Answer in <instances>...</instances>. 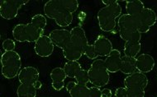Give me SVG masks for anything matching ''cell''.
I'll use <instances>...</instances> for the list:
<instances>
[{"instance_id":"obj_1","label":"cell","mask_w":157,"mask_h":97,"mask_svg":"<svg viewBox=\"0 0 157 97\" xmlns=\"http://www.w3.org/2000/svg\"><path fill=\"white\" fill-rule=\"evenodd\" d=\"M122 7L118 2L113 5L105 6L98 13V26L104 32H111L116 27L117 18L121 16Z\"/></svg>"},{"instance_id":"obj_2","label":"cell","mask_w":157,"mask_h":97,"mask_svg":"<svg viewBox=\"0 0 157 97\" xmlns=\"http://www.w3.org/2000/svg\"><path fill=\"white\" fill-rule=\"evenodd\" d=\"M2 74L6 79L17 77L22 67L21 56L16 51H5L1 57Z\"/></svg>"},{"instance_id":"obj_3","label":"cell","mask_w":157,"mask_h":97,"mask_svg":"<svg viewBox=\"0 0 157 97\" xmlns=\"http://www.w3.org/2000/svg\"><path fill=\"white\" fill-rule=\"evenodd\" d=\"M71 43L80 48L83 54L90 59H97L98 56L94 45H90L85 31L80 26L75 27L71 31Z\"/></svg>"},{"instance_id":"obj_4","label":"cell","mask_w":157,"mask_h":97,"mask_svg":"<svg viewBox=\"0 0 157 97\" xmlns=\"http://www.w3.org/2000/svg\"><path fill=\"white\" fill-rule=\"evenodd\" d=\"M13 36L18 42H36L44 35V30L34 27L32 23L17 24L13 29Z\"/></svg>"},{"instance_id":"obj_5","label":"cell","mask_w":157,"mask_h":97,"mask_svg":"<svg viewBox=\"0 0 157 97\" xmlns=\"http://www.w3.org/2000/svg\"><path fill=\"white\" fill-rule=\"evenodd\" d=\"M90 82L97 87H103L108 85L110 79L109 71L107 70L105 63L103 59H95L88 70Z\"/></svg>"},{"instance_id":"obj_6","label":"cell","mask_w":157,"mask_h":97,"mask_svg":"<svg viewBox=\"0 0 157 97\" xmlns=\"http://www.w3.org/2000/svg\"><path fill=\"white\" fill-rule=\"evenodd\" d=\"M27 3V0H2L0 2V15L5 20L14 19L20 8Z\"/></svg>"},{"instance_id":"obj_7","label":"cell","mask_w":157,"mask_h":97,"mask_svg":"<svg viewBox=\"0 0 157 97\" xmlns=\"http://www.w3.org/2000/svg\"><path fill=\"white\" fill-rule=\"evenodd\" d=\"M117 26L119 29H127V30H136L141 34L147 33L151 28L146 27L141 23V20L137 16H132L129 14H123L120 16L117 21Z\"/></svg>"},{"instance_id":"obj_8","label":"cell","mask_w":157,"mask_h":97,"mask_svg":"<svg viewBox=\"0 0 157 97\" xmlns=\"http://www.w3.org/2000/svg\"><path fill=\"white\" fill-rule=\"evenodd\" d=\"M148 85V78L145 73L136 72L128 75L124 79V86L128 91L136 89L145 90Z\"/></svg>"},{"instance_id":"obj_9","label":"cell","mask_w":157,"mask_h":97,"mask_svg":"<svg viewBox=\"0 0 157 97\" xmlns=\"http://www.w3.org/2000/svg\"><path fill=\"white\" fill-rule=\"evenodd\" d=\"M55 45L48 35H42L35 42L34 50L41 58H48L53 54Z\"/></svg>"},{"instance_id":"obj_10","label":"cell","mask_w":157,"mask_h":97,"mask_svg":"<svg viewBox=\"0 0 157 97\" xmlns=\"http://www.w3.org/2000/svg\"><path fill=\"white\" fill-rule=\"evenodd\" d=\"M49 37L51 38L55 46H56L61 49H64L71 43V31L65 30V29H60V30L56 29L50 33Z\"/></svg>"},{"instance_id":"obj_11","label":"cell","mask_w":157,"mask_h":97,"mask_svg":"<svg viewBox=\"0 0 157 97\" xmlns=\"http://www.w3.org/2000/svg\"><path fill=\"white\" fill-rule=\"evenodd\" d=\"M105 66L109 73H114L120 71L121 63H122V55L118 49L113 48L109 56L106 57Z\"/></svg>"},{"instance_id":"obj_12","label":"cell","mask_w":157,"mask_h":97,"mask_svg":"<svg viewBox=\"0 0 157 97\" xmlns=\"http://www.w3.org/2000/svg\"><path fill=\"white\" fill-rule=\"evenodd\" d=\"M94 46L98 56L99 57H108L113 49L111 41L103 35L98 36L94 43Z\"/></svg>"},{"instance_id":"obj_13","label":"cell","mask_w":157,"mask_h":97,"mask_svg":"<svg viewBox=\"0 0 157 97\" xmlns=\"http://www.w3.org/2000/svg\"><path fill=\"white\" fill-rule=\"evenodd\" d=\"M40 73L35 67H25L20 71L18 74V81L20 83L34 84L39 80Z\"/></svg>"},{"instance_id":"obj_14","label":"cell","mask_w":157,"mask_h":97,"mask_svg":"<svg viewBox=\"0 0 157 97\" xmlns=\"http://www.w3.org/2000/svg\"><path fill=\"white\" fill-rule=\"evenodd\" d=\"M51 78H52V86L53 89L56 92H60L65 87V80L67 77L64 68L60 67H55L51 72Z\"/></svg>"},{"instance_id":"obj_15","label":"cell","mask_w":157,"mask_h":97,"mask_svg":"<svg viewBox=\"0 0 157 97\" xmlns=\"http://www.w3.org/2000/svg\"><path fill=\"white\" fill-rule=\"evenodd\" d=\"M64 11L65 9L60 4V0H50L44 5L45 15L50 19L56 20Z\"/></svg>"},{"instance_id":"obj_16","label":"cell","mask_w":157,"mask_h":97,"mask_svg":"<svg viewBox=\"0 0 157 97\" xmlns=\"http://www.w3.org/2000/svg\"><path fill=\"white\" fill-rule=\"evenodd\" d=\"M136 59V67L140 73H147L153 70L155 67L154 58L149 54H142Z\"/></svg>"},{"instance_id":"obj_17","label":"cell","mask_w":157,"mask_h":97,"mask_svg":"<svg viewBox=\"0 0 157 97\" xmlns=\"http://www.w3.org/2000/svg\"><path fill=\"white\" fill-rule=\"evenodd\" d=\"M138 17L141 20V23L149 28L155 26L157 22L156 13L154 10H152L151 8H145V9L138 16Z\"/></svg>"},{"instance_id":"obj_18","label":"cell","mask_w":157,"mask_h":97,"mask_svg":"<svg viewBox=\"0 0 157 97\" xmlns=\"http://www.w3.org/2000/svg\"><path fill=\"white\" fill-rule=\"evenodd\" d=\"M83 54L81 49L71 42L63 49V55L68 61H78L81 59Z\"/></svg>"},{"instance_id":"obj_19","label":"cell","mask_w":157,"mask_h":97,"mask_svg":"<svg viewBox=\"0 0 157 97\" xmlns=\"http://www.w3.org/2000/svg\"><path fill=\"white\" fill-rule=\"evenodd\" d=\"M120 71L127 75H131L132 73L138 72L137 67H136V59L125 56V55L122 57V63H121Z\"/></svg>"},{"instance_id":"obj_20","label":"cell","mask_w":157,"mask_h":97,"mask_svg":"<svg viewBox=\"0 0 157 97\" xmlns=\"http://www.w3.org/2000/svg\"><path fill=\"white\" fill-rule=\"evenodd\" d=\"M145 9L144 3L140 0H132L126 2V10L127 14L132 16H137Z\"/></svg>"},{"instance_id":"obj_21","label":"cell","mask_w":157,"mask_h":97,"mask_svg":"<svg viewBox=\"0 0 157 97\" xmlns=\"http://www.w3.org/2000/svg\"><path fill=\"white\" fill-rule=\"evenodd\" d=\"M141 44L140 41H127L124 45V55L131 58H136L140 53Z\"/></svg>"},{"instance_id":"obj_22","label":"cell","mask_w":157,"mask_h":97,"mask_svg":"<svg viewBox=\"0 0 157 97\" xmlns=\"http://www.w3.org/2000/svg\"><path fill=\"white\" fill-rule=\"evenodd\" d=\"M36 91L34 84L21 83L17 90V97H36Z\"/></svg>"},{"instance_id":"obj_23","label":"cell","mask_w":157,"mask_h":97,"mask_svg":"<svg viewBox=\"0 0 157 97\" xmlns=\"http://www.w3.org/2000/svg\"><path fill=\"white\" fill-rule=\"evenodd\" d=\"M64 70L68 77L75 78L78 73L83 69L80 63L78 61H68L64 65Z\"/></svg>"},{"instance_id":"obj_24","label":"cell","mask_w":157,"mask_h":97,"mask_svg":"<svg viewBox=\"0 0 157 97\" xmlns=\"http://www.w3.org/2000/svg\"><path fill=\"white\" fill-rule=\"evenodd\" d=\"M120 37L126 42L127 41H140L141 39V34L136 30H127L119 29Z\"/></svg>"},{"instance_id":"obj_25","label":"cell","mask_w":157,"mask_h":97,"mask_svg":"<svg viewBox=\"0 0 157 97\" xmlns=\"http://www.w3.org/2000/svg\"><path fill=\"white\" fill-rule=\"evenodd\" d=\"M69 93L71 97H90V87L75 82Z\"/></svg>"},{"instance_id":"obj_26","label":"cell","mask_w":157,"mask_h":97,"mask_svg":"<svg viewBox=\"0 0 157 97\" xmlns=\"http://www.w3.org/2000/svg\"><path fill=\"white\" fill-rule=\"evenodd\" d=\"M55 21L59 27L62 28L67 27L73 22V13L65 10Z\"/></svg>"},{"instance_id":"obj_27","label":"cell","mask_w":157,"mask_h":97,"mask_svg":"<svg viewBox=\"0 0 157 97\" xmlns=\"http://www.w3.org/2000/svg\"><path fill=\"white\" fill-rule=\"evenodd\" d=\"M31 23L34 27H37V28L41 29V30H44L45 27H46V24H47V21H46V16H44V15H42V14H36V15L32 17Z\"/></svg>"},{"instance_id":"obj_28","label":"cell","mask_w":157,"mask_h":97,"mask_svg":"<svg viewBox=\"0 0 157 97\" xmlns=\"http://www.w3.org/2000/svg\"><path fill=\"white\" fill-rule=\"evenodd\" d=\"M60 4L66 11L74 13L78 8V3L76 0H60Z\"/></svg>"},{"instance_id":"obj_29","label":"cell","mask_w":157,"mask_h":97,"mask_svg":"<svg viewBox=\"0 0 157 97\" xmlns=\"http://www.w3.org/2000/svg\"><path fill=\"white\" fill-rule=\"evenodd\" d=\"M76 82L78 84H82V85H87L90 82V77H89V73L88 70L85 69H82L78 74L75 77Z\"/></svg>"},{"instance_id":"obj_30","label":"cell","mask_w":157,"mask_h":97,"mask_svg":"<svg viewBox=\"0 0 157 97\" xmlns=\"http://www.w3.org/2000/svg\"><path fill=\"white\" fill-rule=\"evenodd\" d=\"M3 48L5 51H14L16 44L12 39H6L3 41Z\"/></svg>"},{"instance_id":"obj_31","label":"cell","mask_w":157,"mask_h":97,"mask_svg":"<svg viewBox=\"0 0 157 97\" xmlns=\"http://www.w3.org/2000/svg\"><path fill=\"white\" fill-rule=\"evenodd\" d=\"M115 97H132V95L126 87H118L115 91Z\"/></svg>"},{"instance_id":"obj_32","label":"cell","mask_w":157,"mask_h":97,"mask_svg":"<svg viewBox=\"0 0 157 97\" xmlns=\"http://www.w3.org/2000/svg\"><path fill=\"white\" fill-rule=\"evenodd\" d=\"M90 97H102V90L97 86L90 87Z\"/></svg>"},{"instance_id":"obj_33","label":"cell","mask_w":157,"mask_h":97,"mask_svg":"<svg viewBox=\"0 0 157 97\" xmlns=\"http://www.w3.org/2000/svg\"><path fill=\"white\" fill-rule=\"evenodd\" d=\"M132 97H145V90L136 89L129 91Z\"/></svg>"},{"instance_id":"obj_34","label":"cell","mask_w":157,"mask_h":97,"mask_svg":"<svg viewBox=\"0 0 157 97\" xmlns=\"http://www.w3.org/2000/svg\"><path fill=\"white\" fill-rule=\"evenodd\" d=\"M112 91L109 88H104L102 90V97H112Z\"/></svg>"},{"instance_id":"obj_35","label":"cell","mask_w":157,"mask_h":97,"mask_svg":"<svg viewBox=\"0 0 157 97\" xmlns=\"http://www.w3.org/2000/svg\"><path fill=\"white\" fill-rule=\"evenodd\" d=\"M117 2V0H103V1H102V3L106 6L113 5L114 3H116Z\"/></svg>"},{"instance_id":"obj_36","label":"cell","mask_w":157,"mask_h":97,"mask_svg":"<svg viewBox=\"0 0 157 97\" xmlns=\"http://www.w3.org/2000/svg\"><path fill=\"white\" fill-rule=\"evenodd\" d=\"M34 86H35L36 89L39 90L41 87V86H42V83H41V81H39V80H38L37 81H36L35 83H34Z\"/></svg>"}]
</instances>
